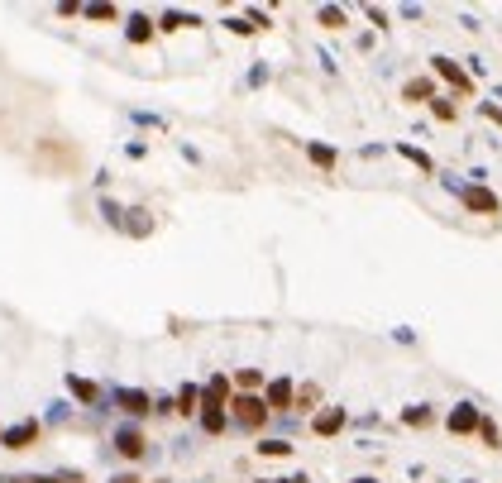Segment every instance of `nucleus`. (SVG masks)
Here are the masks:
<instances>
[{
  "instance_id": "nucleus-21",
  "label": "nucleus",
  "mask_w": 502,
  "mask_h": 483,
  "mask_svg": "<svg viewBox=\"0 0 502 483\" xmlns=\"http://www.w3.org/2000/svg\"><path fill=\"white\" fill-rule=\"evenodd\" d=\"M321 24H326V29H340V24H345V10L326 5V10H321Z\"/></svg>"
},
{
  "instance_id": "nucleus-26",
  "label": "nucleus",
  "mask_w": 502,
  "mask_h": 483,
  "mask_svg": "<svg viewBox=\"0 0 502 483\" xmlns=\"http://www.w3.org/2000/svg\"><path fill=\"white\" fill-rule=\"evenodd\" d=\"M258 383H263V378H258V369H244V373H239V387H244V392H253Z\"/></svg>"
},
{
  "instance_id": "nucleus-13",
  "label": "nucleus",
  "mask_w": 502,
  "mask_h": 483,
  "mask_svg": "<svg viewBox=\"0 0 502 483\" xmlns=\"http://www.w3.org/2000/svg\"><path fill=\"white\" fill-rule=\"evenodd\" d=\"M306 158H311L316 168H335V148L330 144H306Z\"/></svg>"
},
{
  "instance_id": "nucleus-6",
  "label": "nucleus",
  "mask_w": 502,
  "mask_h": 483,
  "mask_svg": "<svg viewBox=\"0 0 502 483\" xmlns=\"http://www.w3.org/2000/svg\"><path fill=\"white\" fill-rule=\"evenodd\" d=\"M292 397H297V387H292V378H273L263 392V407H278V412H287L292 407Z\"/></svg>"
},
{
  "instance_id": "nucleus-3",
  "label": "nucleus",
  "mask_w": 502,
  "mask_h": 483,
  "mask_svg": "<svg viewBox=\"0 0 502 483\" xmlns=\"http://www.w3.org/2000/svg\"><path fill=\"white\" fill-rule=\"evenodd\" d=\"M478 417H483V412H478L473 402H455V407H450V417H445V426H450L455 435H473V431H478Z\"/></svg>"
},
{
  "instance_id": "nucleus-18",
  "label": "nucleus",
  "mask_w": 502,
  "mask_h": 483,
  "mask_svg": "<svg viewBox=\"0 0 502 483\" xmlns=\"http://www.w3.org/2000/svg\"><path fill=\"white\" fill-rule=\"evenodd\" d=\"M187 24H196V15H182V10H168L163 15V29H187Z\"/></svg>"
},
{
  "instance_id": "nucleus-2",
  "label": "nucleus",
  "mask_w": 502,
  "mask_h": 483,
  "mask_svg": "<svg viewBox=\"0 0 502 483\" xmlns=\"http://www.w3.org/2000/svg\"><path fill=\"white\" fill-rule=\"evenodd\" d=\"M230 407H235V421L244 426V431H258V426L268 421V407H263V397H253V392H239V397H235Z\"/></svg>"
},
{
  "instance_id": "nucleus-8",
  "label": "nucleus",
  "mask_w": 502,
  "mask_h": 483,
  "mask_svg": "<svg viewBox=\"0 0 502 483\" xmlns=\"http://www.w3.org/2000/svg\"><path fill=\"white\" fill-rule=\"evenodd\" d=\"M225 397H230V378H225V373H216V378L206 383V392H201V407H216V412H225Z\"/></svg>"
},
{
  "instance_id": "nucleus-27",
  "label": "nucleus",
  "mask_w": 502,
  "mask_h": 483,
  "mask_svg": "<svg viewBox=\"0 0 502 483\" xmlns=\"http://www.w3.org/2000/svg\"><path fill=\"white\" fill-rule=\"evenodd\" d=\"M115 483H139V479H134V474H120V479H115Z\"/></svg>"
},
{
  "instance_id": "nucleus-17",
  "label": "nucleus",
  "mask_w": 502,
  "mask_h": 483,
  "mask_svg": "<svg viewBox=\"0 0 502 483\" xmlns=\"http://www.w3.org/2000/svg\"><path fill=\"white\" fill-rule=\"evenodd\" d=\"M478 435H483V440L493 445V450L502 445V431H498V421H493V417H478Z\"/></svg>"
},
{
  "instance_id": "nucleus-10",
  "label": "nucleus",
  "mask_w": 502,
  "mask_h": 483,
  "mask_svg": "<svg viewBox=\"0 0 502 483\" xmlns=\"http://www.w3.org/2000/svg\"><path fill=\"white\" fill-rule=\"evenodd\" d=\"M115 402L125 407L129 417H144L149 412V392H139V387H115Z\"/></svg>"
},
{
  "instance_id": "nucleus-20",
  "label": "nucleus",
  "mask_w": 502,
  "mask_h": 483,
  "mask_svg": "<svg viewBox=\"0 0 502 483\" xmlns=\"http://www.w3.org/2000/svg\"><path fill=\"white\" fill-rule=\"evenodd\" d=\"M402 421H407V426H431V407H407Z\"/></svg>"
},
{
  "instance_id": "nucleus-25",
  "label": "nucleus",
  "mask_w": 502,
  "mask_h": 483,
  "mask_svg": "<svg viewBox=\"0 0 502 483\" xmlns=\"http://www.w3.org/2000/svg\"><path fill=\"white\" fill-rule=\"evenodd\" d=\"M258 454H278V459H283V454H292V445H287V440H263Z\"/></svg>"
},
{
  "instance_id": "nucleus-9",
  "label": "nucleus",
  "mask_w": 502,
  "mask_h": 483,
  "mask_svg": "<svg viewBox=\"0 0 502 483\" xmlns=\"http://www.w3.org/2000/svg\"><path fill=\"white\" fill-rule=\"evenodd\" d=\"M144 445H149V440H144V431H134V426H125V431L115 435V450L125 454V459H139Z\"/></svg>"
},
{
  "instance_id": "nucleus-7",
  "label": "nucleus",
  "mask_w": 502,
  "mask_h": 483,
  "mask_svg": "<svg viewBox=\"0 0 502 483\" xmlns=\"http://www.w3.org/2000/svg\"><path fill=\"white\" fill-rule=\"evenodd\" d=\"M340 426H345V407H326V412H316V421H311L316 435H340Z\"/></svg>"
},
{
  "instance_id": "nucleus-5",
  "label": "nucleus",
  "mask_w": 502,
  "mask_h": 483,
  "mask_svg": "<svg viewBox=\"0 0 502 483\" xmlns=\"http://www.w3.org/2000/svg\"><path fill=\"white\" fill-rule=\"evenodd\" d=\"M34 440H39V421H19L10 431H0V445H5V450H29Z\"/></svg>"
},
{
  "instance_id": "nucleus-15",
  "label": "nucleus",
  "mask_w": 502,
  "mask_h": 483,
  "mask_svg": "<svg viewBox=\"0 0 502 483\" xmlns=\"http://www.w3.org/2000/svg\"><path fill=\"white\" fill-rule=\"evenodd\" d=\"M201 431L220 435V431H225V412H216V407H201Z\"/></svg>"
},
{
  "instance_id": "nucleus-12",
  "label": "nucleus",
  "mask_w": 502,
  "mask_h": 483,
  "mask_svg": "<svg viewBox=\"0 0 502 483\" xmlns=\"http://www.w3.org/2000/svg\"><path fill=\"white\" fill-rule=\"evenodd\" d=\"M402 96H407L411 106H416V101H436V86H431L426 77H411L407 86H402Z\"/></svg>"
},
{
  "instance_id": "nucleus-23",
  "label": "nucleus",
  "mask_w": 502,
  "mask_h": 483,
  "mask_svg": "<svg viewBox=\"0 0 502 483\" xmlns=\"http://www.w3.org/2000/svg\"><path fill=\"white\" fill-rule=\"evenodd\" d=\"M81 15H86V19H115V15H120V10H115V5H86Z\"/></svg>"
},
{
  "instance_id": "nucleus-1",
  "label": "nucleus",
  "mask_w": 502,
  "mask_h": 483,
  "mask_svg": "<svg viewBox=\"0 0 502 483\" xmlns=\"http://www.w3.org/2000/svg\"><path fill=\"white\" fill-rule=\"evenodd\" d=\"M455 192H459V201H464L469 210H478V215H493V220L502 215V201H498V192H493V187H478V182H459Z\"/></svg>"
},
{
  "instance_id": "nucleus-14",
  "label": "nucleus",
  "mask_w": 502,
  "mask_h": 483,
  "mask_svg": "<svg viewBox=\"0 0 502 483\" xmlns=\"http://www.w3.org/2000/svg\"><path fill=\"white\" fill-rule=\"evenodd\" d=\"M196 407H201V392H196V387H182V392H177V407H173V412H187V417H191V412H196Z\"/></svg>"
},
{
  "instance_id": "nucleus-16",
  "label": "nucleus",
  "mask_w": 502,
  "mask_h": 483,
  "mask_svg": "<svg viewBox=\"0 0 502 483\" xmlns=\"http://www.w3.org/2000/svg\"><path fill=\"white\" fill-rule=\"evenodd\" d=\"M397 153H402V158H411V163H416V168H421V173H431V168H436V163H431V153H421V148H416V144H402V148H397Z\"/></svg>"
},
{
  "instance_id": "nucleus-24",
  "label": "nucleus",
  "mask_w": 502,
  "mask_h": 483,
  "mask_svg": "<svg viewBox=\"0 0 502 483\" xmlns=\"http://www.w3.org/2000/svg\"><path fill=\"white\" fill-rule=\"evenodd\" d=\"M316 397H321V392H316V383H306V387L297 392V397H292V402H297L301 412H311V402H316Z\"/></svg>"
},
{
  "instance_id": "nucleus-22",
  "label": "nucleus",
  "mask_w": 502,
  "mask_h": 483,
  "mask_svg": "<svg viewBox=\"0 0 502 483\" xmlns=\"http://www.w3.org/2000/svg\"><path fill=\"white\" fill-rule=\"evenodd\" d=\"M431 111H436V120H455L459 106H455V101H431Z\"/></svg>"
},
{
  "instance_id": "nucleus-19",
  "label": "nucleus",
  "mask_w": 502,
  "mask_h": 483,
  "mask_svg": "<svg viewBox=\"0 0 502 483\" xmlns=\"http://www.w3.org/2000/svg\"><path fill=\"white\" fill-rule=\"evenodd\" d=\"M67 387L77 392L81 402H96V383H86V378H67Z\"/></svg>"
},
{
  "instance_id": "nucleus-4",
  "label": "nucleus",
  "mask_w": 502,
  "mask_h": 483,
  "mask_svg": "<svg viewBox=\"0 0 502 483\" xmlns=\"http://www.w3.org/2000/svg\"><path fill=\"white\" fill-rule=\"evenodd\" d=\"M431 67H436L440 77H445V81H450V86H455L459 96H469V91H473V81H469V72H464V67H459V63H455V58H431Z\"/></svg>"
},
{
  "instance_id": "nucleus-11",
  "label": "nucleus",
  "mask_w": 502,
  "mask_h": 483,
  "mask_svg": "<svg viewBox=\"0 0 502 483\" xmlns=\"http://www.w3.org/2000/svg\"><path fill=\"white\" fill-rule=\"evenodd\" d=\"M125 39H129V44H149V39H154V19L134 15V19H129V29H125Z\"/></svg>"
},
{
  "instance_id": "nucleus-28",
  "label": "nucleus",
  "mask_w": 502,
  "mask_h": 483,
  "mask_svg": "<svg viewBox=\"0 0 502 483\" xmlns=\"http://www.w3.org/2000/svg\"><path fill=\"white\" fill-rule=\"evenodd\" d=\"M354 483H378V479H373V474H363V479H354Z\"/></svg>"
}]
</instances>
